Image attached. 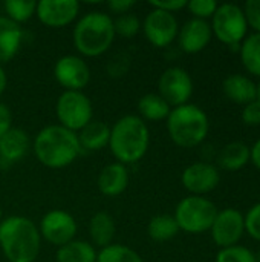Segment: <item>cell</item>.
Segmentation results:
<instances>
[{
  "label": "cell",
  "mask_w": 260,
  "mask_h": 262,
  "mask_svg": "<svg viewBox=\"0 0 260 262\" xmlns=\"http://www.w3.org/2000/svg\"><path fill=\"white\" fill-rule=\"evenodd\" d=\"M0 247L9 262H34L38 258L41 236L26 216H8L0 223Z\"/></svg>",
  "instance_id": "cell-1"
},
{
  "label": "cell",
  "mask_w": 260,
  "mask_h": 262,
  "mask_svg": "<svg viewBox=\"0 0 260 262\" xmlns=\"http://www.w3.org/2000/svg\"><path fill=\"white\" fill-rule=\"evenodd\" d=\"M37 160L51 169H61L72 164L81 152L78 135L60 124L43 127L32 143Z\"/></svg>",
  "instance_id": "cell-2"
},
{
  "label": "cell",
  "mask_w": 260,
  "mask_h": 262,
  "mask_svg": "<svg viewBox=\"0 0 260 262\" xmlns=\"http://www.w3.org/2000/svg\"><path fill=\"white\" fill-rule=\"evenodd\" d=\"M149 144V127L138 115H124L110 129V152L124 166L138 163L147 154Z\"/></svg>",
  "instance_id": "cell-3"
},
{
  "label": "cell",
  "mask_w": 260,
  "mask_h": 262,
  "mask_svg": "<svg viewBox=\"0 0 260 262\" xmlns=\"http://www.w3.org/2000/svg\"><path fill=\"white\" fill-rule=\"evenodd\" d=\"M115 40L113 20L106 12H89L83 15L74 28V45L86 57L104 54Z\"/></svg>",
  "instance_id": "cell-4"
},
{
  "label": "cell",
  "mask_w": 260,
  "mask_h": 262,
  "mask_svg": "<svg viewBox=\"0 0 260 262\" xmlns=\"http://www.w3.org/2000/svg\"><path fill=\"white\" fill-rule=\"evenodd\" d=\"M210 123L207 114L196 104H182L173 107L167 117V132L172 141L179 147H195L208 135Z\"/></svg>",
  "instance_id": "cell-5"
},
{
  "label": "cell",
  "mask_w": 260,
  "mask_h": 262,
  "mask_svg": "<svg viewBox=\"0 0 260 262\" xmlns=\"http://www.w3.org/2000/svg\"><path fill=\"white\" fill-rule=\"evenodd\" d=\"M218 215L216 206L204 196H187L179 201L175 210V220L179 230L199 235L208 232Z\"/></svg>",
  "instance_id": "cell-6"
},
{
  "label": "cell",
  "mask_w": 260,
  "mask_h": 262,
  "mask_svg": "<svg viewBox=\"0 0 260 262\" xmlns=\"http://www.w3.org/2000/svg\"><path fill=\"white\" fill-rule=\"evenodd\" d=\"M55 112L60 126L75 134L86 127L93 117V107L89 97L78 91H64L57 100Z\"/></svg>",
  "instance_id": "cell-7"
},
{
  "label": "cell",
  "mask_w": 260,
  "mask_h": 262,
  "mask_svg": "<svg viewBox=\"0 0 260 262\" xmlns=\"http://www.w3.org/2000/svg\"><path fill=\"white\" fill-rule=\"evenodd\" d=\"M215 35L228 46H238L247 35L248 21L244 9L236 3H222L213 14L210 25Z\"/></svg>",
  "instance_id": "cell-8"
},
{
  "label": "cell",
  "mask_w": 260,
  "mask_h": 262,
  "mask_svg": "<svg viewBox=\"0 0 260 262\" xmlns=\"http://www.w3.org/2000/svg\"><path fill=\"white\" fill-rule=\"evenodd\" d=\"M159 95L170 104V107H178L187 104L193 94V81L190 74L179 68L173 66L166 69L158 81Z\"/></svg>",
  "instance_id": "cell-9"
},
{
  "label": "cell",
  "mask_w": 260,
  "mask_h": 262,
  "mask_svg": "<svg viewBox=\"0 0 260 262\" xmlns=\"http://www.w3.org/2000/svg\"><path fill=\"white\" fill-rule=\"evenodd\" d=\"M146 38L155 48H166L169 46L179 32L178 20L172 12L152 8V11L146 15L144 21L141 23Z\"/></svg>",
  "instance_id": "cell-10"
},
{
  "label": "cell",
  "mask_w": 260,
  "mask_h": 262,
  "mask_svg": "<svg viewBox=\"0 0 260 262\" xmlns=\"http://www.w3.org/2000/svg\"><path fill=\"white\" fill-rule=\"evenodd\" d=\"M40 236H43L52 246H64L75 239L77 221L64 210H51L40 221Z\"/></svg>",
  "instance_id": "cell-11"
},
{
  "label": "cell",
  "mask_w": 260,
  "mask_h": 262,
  "mask_svg": "<svg viewBox=\"0 0 260 262\" xmlns=\"http://www.w3.org/2000/svg\"><path fill=\"white\" fill-rule=\"evenodd\" d=\"M245 230L244 215L238 209H224L218 212L210 229L211 238L221 249L238 246Z\"/></svg>",
  "instance_id": "cell-12"
},
{
  "label": "cell",
  "mask_w": 260,
  "mask_h": 262,
  "mask_svg": "<svg viewBox=\"0 0 260 262\" xmlns=\"http://www.w3.org/2000/svg\"><path fill=\"white\" fill-rule=\"evenodd\" d=\"M54 75L66 91L81 92L90 80V69L81 57L64 55L57 60L54 66Z\"/></svg>",
  "instance_id": "cell-13"
},
{
  "label": "cell",
  "mask_w": 260,
  "mask_h": 262,
  "mask_svg": "<svg viewBox=\"0 0 260 262\" xmlns=\"http://www.w3.org/2000/svg\"><path fill=\"white\" fill-rule=\"evenodd\" d=\"M80 12V2L77 0H41L37 2L35 14L38 20L48 28H64L70 25Z\"/></svg>",
  "instance_id": "cell-14"
},
{
  "label": "cell",
  "mask_w": 260,
  "mask_h": 262,
  "mask_svg": "<svg viewBox=\"0 0 260 262\" xmlns=\"http://www.w3.org/2000/svg\"><path fill=\"white\" fill-rule=\"evenodd\" d=\"M182 186L193 195L201 196L215 190L221 181L219 170L210 163H193L184 169L181 175Z\"/></svg>",
  "instance_id": "cell-15"
},
{
  "label": "cell",
  "mask_w": 260,
  "mask_h": 262,
  "mask_svg": "<svg viewBox=\"0 0 260 262\" xmlns=\"http://www.w3.org/2000/svg\"><path fill=\"white\" fill-rule=\"evenodd\" d=\"M179 45L187 54H198L210 43L213 31L211 26L201 18H192L179 29Z\"/></svg>",
  "instance_id": "cell-16"
},
{
  "label": "cell",
  "mask_w": 260,
  "mask_h": 262,
  "mask_svg": "<svg viewBox=\"0 0 260 262\" xmlns=\"http://www.w3.org/2000/svg\"><path fill=\"white\" fill-rule=\"evenodd\" d=\"M25 32L6 15H0V64L12 60L21 48Z\"/></svg>",
  "instance_id": "cell-17"
},
{
  "label": "cell",
  "mask_w": 260,
  "mask_h": 262,
  "mask_svg": "<svg viewBox=\"0 0 260 262\" xmlns=\"http://www.w3.org/2000/svg\"><path fill=\"white\" fill-rule=\"evenodd\" d=\"M222 91L228 100L238 104H250L257 100V84L241 74L228 75L222 83Z\"/></svg>",
  "instance_id": "cell-18"
},
{
  "label": "cell",
  "mask_w": 260,
  "mask_h": 262,
  "mask_svg": "<svg viewBox=\"0 0 260 262\" xmlns=\"http://www.w3.org/2000/svg\"><path fill=\"white\" fill-rule=\"evenodd\" d=\"M129 186L127 167L121 163L107 164L98 175V189L106 196H120Z\"/></svg>",
  "instance_id": "cell-19"
},
{
  "label": "cell",
  "mask_w": 260,
  "mask_h": 262,
  "mask_svg": "<svg viewBox=\"0 0 260 262\" xmlns=\"http://www.w3.org/2000/svg\"><path fill=\"white\" fill-rule=\"evenodd\" d=\"M32 147L28 134L23 129L12 127L0 138V160L8 163L20 161Z\"/></svg>",
  "instance_id": "cell-20"
},
{
  "label": "cell",
  "mask_w": 260,
  "mask_h": 262,
  "mask_svg": "<svg viewBox=\"0 0 260 262\" xmlns=\"http://www.w3.org/2000/svg\"><path fill=\"white\" fill-rule=\"evenodd\" d=\"M78 143L81 149L87 150H101L109 146L110 127L104 121H90L86 127H83L78 134Z\"/></svg>",
  "instance_id": "cell-21"
},
{
  "label": "cell",
  "mask_w": 260,
  "mask_h": 262,
  "mask_svg": "<svg viewBox=\"0 0 260 262\" xmlns=\"http://www.w3.org/2000/svg\"><path fill=\"white\" fill-rule=\"evenodd\" d=\"M115 221L113 218L106 212L95 213L89 221V235L93 243V246H98L101 249L112 244V239L115 236Z\"/></svg>",
  "instance_id": "cell-22"
},
{
  "label": "cell",
  "mask_w": 260,
  "mask_h": 262,
  "mask_svg": "<svg viewBox=\"0 0 260 262\" xmlns=\"http://www.w3.org/2000/svg\"><path fill=\"white\" fill-rule=\"evenodd\" d=\"M250 161V147L245 143L234 141L227 144L218 157V163L224 170L236 172Z\"/></svg>",
  "instance_id": "cell-23"
},
{
  "label": "cell",
  "mask_w": 260,
  "mask_h": 262,
  "mask_svg": "<svg viewBox=\"0 0 260 262\" xmlns=\"http://www.w3.org/2000/svg\"><path fill=\"white\" fill-rule=\"evenodd\" d=\"M57 262H97V250L86 241L74 239L58 247Z\"/></svg>",
  "instance_id": "cell-24"
},
{
  "label": "cell",
  "mask_w": 260,
  "mask_h": 262,
  "mask_svg": "<svg viewBox=\"0 0 260 262\" xmlns=\"http://www.w3.org/2000/svg\"><path fill=\"white\" fill-rule=\"evenodd\" d=\"M138 111L141 114V120L161 121L167 120L172 107L159 94H146L138 101Z\"/></svg>",
  "instance_id": "cell-25"
},
{
  "label": "cell",
  "mask_w": 260,
  "mask_h": 262,
  "mask_svg": "<svg viewBox=\"0 0 260 262\" xmlns=\"http://www.w3.org/2000/svg\"><path fill=\"white\" fill-rule=\"evenodd\" d=\"M178 232H179L178 223H176L175 216H172V215H156L150 220V223L147 226L149 236L156 243L170 241L172 238H175L178 235Z\"/></svg>",
  "instance_id": "cell-26"
},
{
  "label": "cell",
  "mask_w": 260,
  "mask_h": 262,
  "mask_svg": "<svg viewBox=\"0 0 260 262\" xmlns=\"http://www.w3.org/2000/svg\"><path fill=\"white\" fill-rule=\"evenodd\" d=\"M241 58L248 72L260 77V32L244 38L241 45Z\"/></svg>",
  "instance_id": "cell-27"
},
{
  "label": "cell",
  "mask_w": 260,
  "mask_h": 262,
  "mask_svg": "<svg viewBox=\"0 0 260 262\" xmlns=\"http://www.w3.org/2000/svg\"><path fill=\"white\" fill-rule=\"evenodd\" d=\"M97 262H144L130 247L123 244H110L97 253Z\"/></svg>",
  "instance_id": "cell-28"
},
{
  "label": "cell",
  "mask_w": 260,
  "mask_h": 262,
  "mask_svg": "<svg viewBox=\"0 0 260 262\" xmlns=\"http://www.w3.org/2000/svg\"><path fill=\"white\" fill-rule=\"evenodd\" d=\"M35 9H37V2H32V0H6L5 2L6 17L18 25L28 21L35 14Z\"/></svg>",
  "instance_id": "cell-29"
},
{
  "label": "cell",
  "mask_w": 260,
  "mask_h": 262,
  "mask_svg": "<svg viewBox=\"0 0 260 262\" xmlns=\"http://www.w3.org/2000/svg\"><path fill=\"white\" fill-rule=\"evenodd\" d=\"M216 262H257L256 255L242 246H231L221 249L216 255Z\"/></svg>",
  "instance_id": "cell-30"
},
{
  "label": "cell",
  "mask_w": 260,
  "mask_h": 262,
  "mask_svg": "<svg viewBox=\"0 0 260 262\" xmlns=\"http://www.w3.org/2000/svg\"><path fill=\"white\" fill-rule=\"evenodd\" d=\"M113 28H115V35L132 38L141 29V21L133 14H123L118 15L116 20H113Z\"/></svg>",
  "instance_id": "cell-31"
},
{
  "label": "cell",
  "mask_w": 260,
  "mask_h": 262,
  "mask_svg": "<svg viewBox=\"0 0 260 262\" xmlns=\"http://www.w3.org/2000/svg\"><path fill=\"white\" fill-rule=\"evenodd\" d=\"M218 3L215 0H192L187 3V8L195 15V18L205 20L207 17H213L218 9Z\"/></svg>",
  "instance_id": "cell-32"
},
{
  "label": "cell",
  "mask_w": 260,
  "mask_h": 262,
  "mask_svg": "<svg viewBox=\"0 0 260 262\" xmlns=\"http://www.w3.org/2000/svg\"><path fill=\"white\" fill-rule=\"evenodd\" d=\"M245 221V230L250 233L251 238L260 241V203L254 204L248 213L244 216Z\"/></svg>",
  "instance_id": "cell-33"
},
{
  "label": "cell",
  "mask_w": 260,
  "mask_h": 262,
  "mask_svg": "<svg viewBox=\"0 0 260 262\" xmlns=\"http://www.w3.org/2000/svg\"><path fill=\"white\" fill-rule=\"evenodd\" d=\"M248 25L260 32V0H248L244 8Z\"/></svg>",
  "instance_id": "cell-34"
},
{
  "label": "cell",
  "mask_w": 260,
  "mask_h": 262,
  "mask_svg": "<svg viewBox=\"0 0 260 262\" xmlns=\"http://www.w3.org/2000/svg\"><path fill=\"white\" fill-rule=\"evenodd\" d=\"M242 121L247 126H259L260 124V103L256 100L247 104L242 111Z\"/></svg>",
  "instance_id": "cell-35"
},
{
  "label": "cell",
  "mask_w": 260,
  "mask_h": 262,
  "mask_svg": "<svg viewBox=\"0 0 260 262\" xmlns=\"http://www.w3.org/2000/svg\"><path fill=\"white\" fill-rule=\"evenodd\" d=\"M187 3H188L187 0H153V2H150V6L173 14L175 11L187 8Z\"/></svg>",
  "instance_id": "cell-36"
},
{
  "label": "cell",
  "mask_w": 260,
  "mask_h": 262,
  "mask_svg": "<svg viewBox=\"0 0 260 262\" xmlns=\"http://www.w3.org/2000/svg\"><path fill=\"white\" fill-rule=\"evenodd\" d=\"M9 129H12V114H11V109L5 103H0V138Z\"/></svg>",
  "instance_id": "cell-37"
},
{
  "label": "cell",
  "mask_w": 260,
  "mask_h": 262,
  "mask_svg": "<svg viewBox=\"0 0 260 262\" xmlns=\"http://www.w3.org/2000/svg\"><path fill=\"white\" fill-rule=\"evenodd\" d=\"M133 6H135L133 0H110V2H107V8L113 14H118V15L127 14Z\"/></svg>",
  "instance_id": "cell-38"
},
{
  "label": "cell",
  "mask_w": 260,
  "mask_h": 262,
  "mask_svg": "<svg viewBox=\"0 0 260 262\" xmlns=\"http://www.w3.org/2000/svg\"><path fill=\"white\" fill-rule=\"evenodd\" d=\"M127 68H129V58H126L124 55H118L113 61H110L109 74L113 77H120V75L126 74Z\"/></svg>",
  "instance_id": "cell-39"
},
{
  "label": "cell",
  "mask_w": 260,
  "mask_h": 262,
  "mask_svg": "<svg viewBox=\"0 0 260 262\" xmlns=\"http://www.w3.org/2000/svg\"><path fill=\"white\" fill-rule=\"evenodd\" d=\"M250 160L253 161V164L260 170V138L253 144V147L250 149Z\"/></svg>",
  "instance_id": "cell-40"
},
{
  "label": "cell",
  "mask_w": 260,
  "mask_h": 262,
  "mask_svg": "<svg viewBox=\"0 0 260 262\" xmlns=\"http://www.w3.org/2000/svg\"><path fill=\"white\" fill-rule=\"evenodd\" d=\"M6 84H8V78H6L5 69H3L2 64H0V97L3 95V92H5V89H6Z\"/></svg>",
  "instance_id": "cell-41"
},
{
  "label": "cell",
  "mask_w": 260,
  "mask_h": 262,
  "mask_svg": "<svg viewBox=\"0 0 260 262\" xmlns=\"http://www.w3.org/2000/svg\"><path fill=\"white\" fill-rule=\"evenodd\" d=\"M257 101L260 103V83L257 84Z\"/></svg>",
  "instance_id": "cell-42"
},
{
  "label": "cell",
  "mask_w": 260,
  "mask_h": 262,
  "mask_svg": "<svg viewBox=\"0 0 260 262\" xmlns=\"http://www.w3.org/2000/svg\"><path fill=\"white\" fill-rule=\"evenodd\" d=\"M256 261L260 262V252H259V255H256Z\"/></svg>",
  "instance_id": "cell-43"
},
{
  "label": "cell",
  "mask_w": 260,
  "mask_h": 262,
  "mask_svg": "<svg viewBox=\"0 0 260 262\" xmlns=\"http://www.w3.org/2000/svg\"><path fill=\"white\" fill-rule=\"evenodd\" d=\"M2 215H3V213H2V206H0V223H2Z\"/></svg>",
  "instance_id": "cell-44"
},
{
  "label": "cell",
  "mask_w": 260,
  "mask_h": 262,
  "mask_svg": "<svg viewBox=\"0 0 260 262\" xmlns=\"http://www.w3.org/2000/svg\"><path fill=\"white\" fill-rule=\"evenodd\" d=\"M0 163H2V160H0Z\"/></svg>",
  "instance_id": "cell-45"
}]
</instances>
